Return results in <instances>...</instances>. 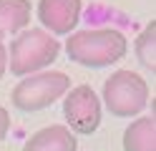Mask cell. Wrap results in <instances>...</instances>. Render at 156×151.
Returning <instances> with one entry per match:
<instances>
[{"mask_svg":"<svg viewBox=\"0 0 156 151\" xmlns=\"http://www.w3.org/2000/svg\"><path fill=\"white\" fill-rule=\"evenodd\" d=\"M129 53V40L116 28H91L68 33L66 56L83 68H108Z\"/></svg>","mask_w":156,"mask_h":151,"instance_id":"obj_1","label":"cell"},{"mask_svg":"<svg viewBox=\"0 0 156 151\" xmlns=\"http://www.w3.org/2000/svg\"><path fill=\"white\" fill-rule=\"evenodd\" d=\"M61 56V43L45 28H23L15 33L8 50V70L13 76H28L45 70Z\"/></svg>","mask_w":156,"mask_h":151,"instance_id":"obj_2","label":"cell"},{"mask_svg":"<svg viewBox=\"0 0 156 151\" xmlns=\"http://www.w3.org/2000/svg\"><path fill=\"white\" fill-rule=\"evenodd\" d=\"M68 88H71V78L63 70H35V73L20 76L18 86L10 93V103L18 111L35 113L61 101Z\"/></svg>","mask_w":156,"mask_h":151,"instance_id":"obj_3","label":"cell"},{"mask_svg":"<svg viewBox=\"0 0 156 151\" xmlns=\"http://www.w3.org/2000/svg\"><path fill=\"white\" fill-rule=\"evenodd\" d=\"M103 106L119 118L139 116L149 106V83L136 70H113L103 83Z\"/></svg>","mask_w":156,"mask_h":151,"instance_id":"obj_4","label":"cell"},{"mask_svg":"<svg viewBox=\"0 0 156 151\" xmlns=\"http://www.w3.org/2000/svg\"><path fill=\"white\" fill-rule=\"evenodd\" d=\"M101 98L91 86H73L63 96V116L73 134L91 136L101 126Z\"/></svg>","mask_w":156,"mask_h":151,"instance_id":"obj_5","label":"cell"},{"mask_svg":"<svg viewBox=\"0 0 156 151\" xmlns=\"http://www.w3.org/2000/svg\"><path fill=\"white\" fill-rule=\"evenodd\" d=\"M81 0H38V20L53 35H68L81 23Z\"/></svg>","mask_w":156,"mask_h":151,"instance_id":"obj_6","label":"cell"},{"mask_svg":"<svg viewBox=\"0 0 156 151\" xmlns=\"http://www.w3.org/2000/svg\"><path fill=\"white\" fill-rule=\"evenodd\" d=\"M20 151H78V141L68 126L51 124L30 134Z\"/></svg>","mask_w":156,"mask_h":151,"instance_id":"obj_7","label":"cell"},{"mask_svg":"<svg viewBox=\"0 0 156 151\" xmlns=\"http://www.w3.org/2000/svg\"><path fill=\"white\" fill-rule=\"evenodd\" d=\"M33 5L30 0H0V38L15 35L30 25Z\"/></svg>","mask_w":156,"mask_h":151,"instance_id":"obj_8","label":"cell"},{"mask_svg":"<svg viewBox=\"0 0 156 151\" xmlns=\"http://www.w3.org/2000/svg\"><path fill=\"white\" fill-rule=\"evenodd\" d=\"M123 151H156V121L141 116L123 131Z\"/></svg>","mask_w":156,"mask_h":151,"instance_id":"obj_9","label":"cell"},{"mask_svg":"<svg viewBox=\"0 0 156 151\" xmlns=\"http://www.w3.org/2000/svg\"><path fill=\"white\" fill-rule=\"evenodd\" d=\"M133 53L139 58V63L146 68V70H156V20L146 23L144 30L133 40Z\"/></svg>","mask_w":156,"mask_h":151,"instance_id":"obj_10","label":"cell"},{"mask_svg":"<svg viewBox=\"0 0 156 151\" xmlns=\"http://www.w3.org/2000/svg\"><path fill=\"white\" fill-rule=\"evenodd\" d=\"M8 131H10V111L5 106H0V141H5Z\"/></svg>","mask_w":156,"mask_h":151,"instance_id":"obj_11","label":"cell"},{"mask_svg":"<svg viewBox=\"0 0 156 151\" xmlns=\"http://www.w3.org/2000/svg\"><path fill=\"white\" fill-rule=\"evenodd\" d=\"M5 73H8V48H5L3 40H0V78Z\"/></svg>","mask_w":156,"mask_h":151,"instance_id":"obj_12","label":"cell"}]
</instances>
